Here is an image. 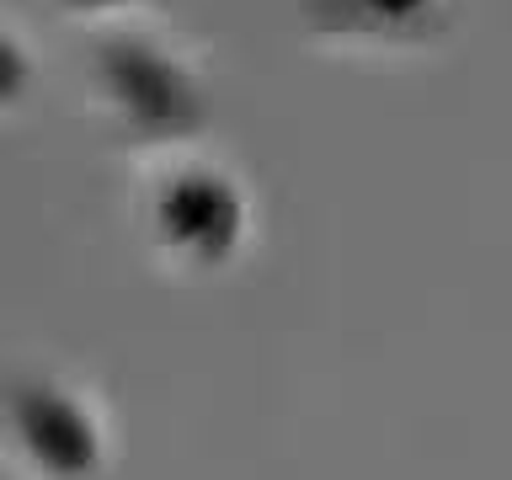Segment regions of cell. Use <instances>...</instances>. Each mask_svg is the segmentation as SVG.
I'll return each mask as SVG.
<instances>
[{"instance_id": "obj_2", "label": "cell", "mask_w": 512, "mask_h": 480, "mask_svg": "<svg viewBox=\"0 0 512 480\" xmlns=\"http://www.w3.org/2000/svg\"><path fill=\"white\" fill-rule=\"evenodd\" d=\"M155 235L166 240L176 256L198 267L230 262L240 235H246V203L219 171H176L166 187L155 192Z\"/></svg>"}, {"instance_id": "obj_5", "label": "cell", "mask_w": 512, "mask_h": 480, "mask_svg": "<svg viewBox=\"0 0 512 480\" xmlns=\"http://www.w3.org/2000/svg\"><path fill=\"white\" fill-rule=\"evenodd\" d=\"M358 6L374 16V22H411V16H422L432 0H358Z\"/></svg>"}, {"instance_id": "obj_6", "label": "cell", "mask_w": 512, "mask_h": 480, "mask_svg": "<svg viewBox=\"0 0 512 480\" xmlns=\"http://www.w3.org/2000/svg\"><path fill=\"white\" fill-rule=\"evenodd\" d=\"M64 6H75V11H107V6H128V0H64Z\"/></svg>"}, {"instance_id": "obj_4", "label": "cell", "mask_w": 512, "mask_h": 480, "mask_svg": "<svg viewBox=\"0 0 512 480\" xmlns=\"http://www.w3.org/2000/svg\"><path fill=\"white\" fill-rule=\"evenodd\" d=\"M27 80H32V70H27V54L16 48V38H6V32H0V107L22 102Z\"/></svg>"}, {"instance_id": "obj_1", "label": "cell", "mask_w": 512, "mask_h": 480, "mask_svg": "<svg viewBox=\"0 0 512 480\" xmlns=\"http://www.w3.org/2000/svg\"><path fill=\"white\" fill-rule=\"evenodd\" d=\"M102 86L144 139H182L203 123L198 86L160 48L139 43V38L102 43Z\"/></svg>"}, {"instance_id": "obj_3", "label": "cell", "mask_w": 512, "mask_h": 480, "mask_svg": "<svg viewBox=\"0 0 512 480\" xmlns=\"http://www.w3.org/2000/svg\"><path fill=\"white\" fill-rule=\"evenodd\" d=\"M11 422L27 459L54 480H86L102 464L96 422L75 406L59 384H16L11 390Z\"/></svg>"}]
</instances>
